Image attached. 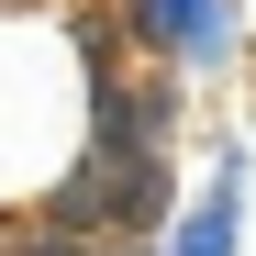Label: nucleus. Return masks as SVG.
<instances>
[{
    "instance_id": "f257e3e1",
    "label": "nucleus",
    "mask_w": 256,
    "mask_h": 256,
    "mask_svg": "<svg viewBox=\"0 0 256 256\" xmlns=\"http://www.w3.org/2000/svg\"><path fill=\"white\" fill-rule=\"evenodd\" d=\"M145 56H167V78H223L234 67V34H245V0H122V22Z\"/></svg>"
},
{
    "instance_id": "f03ea898",
    "label": "nucleus",
    "mask_w": 256,
    "mask_h": 256,
    "mask_svg": "<svg viewBox=\"0 0 256 256\" xmlns=\"http://www.w3.org/2000/svg\"><path fill=\"white\" fill-rule=\"evenodd\" d=\"M245 178H256V167H245V134H234L223 156H212V190L167 223V245H156V256H234V234H245Z\"/></svg>"
},
{
    "instance_id": "7ed1b4c3",
    "label": "nucleus",
    "mask_w": 256,
    "mask_h": 256,
    "mask_svg": "<svg viewBox=\"0 0 256 256\" xmlns=\"http://www.w3.org/2000/svg\"><path fill=\"white\" fill-rule=\"evenodd\" d=\"M67 45H78V78H122V34H112V12H78Z\"/></svg>"
},
{
    "instance_id": "20e7f679",
    "label": "nucleus",
    "mask_w": 256,
    "mask_h": 256,
    "mask_svg": "<svg viewBox=\"0 0 256 256\" xmlns=\"http://www.w3.org/2000/svg\"><path fill=\"white\" fill-rule=\"evenodd\" d=\"M0 256H100V245H78V234H45V223H0Z\"/></svg>"
}]
</instances>
